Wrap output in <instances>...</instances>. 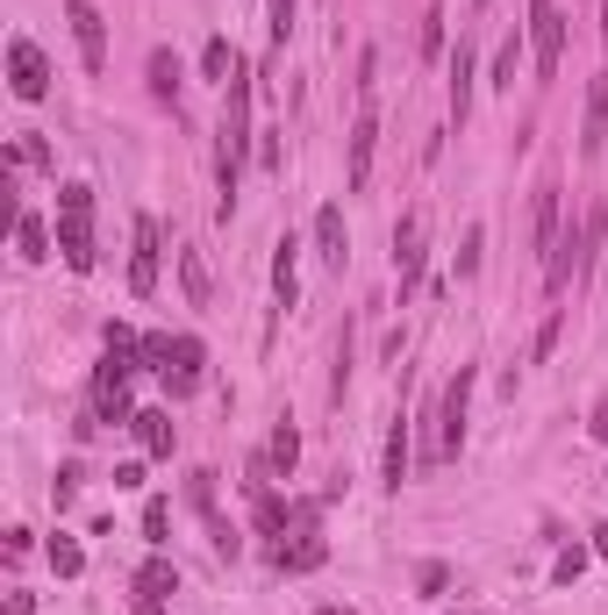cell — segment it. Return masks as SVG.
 Segmentation results:
<instances>
[{"instance_id":"30","label":"cell","mask_w":608,"mask_h":615,"mask_svg":"<svg viewBox=\"0 0 608 615\" xmlns=\"http://www.w3.org/2000/svg\"><path fill=\"white\" fill-rule=\"evenodd\" d=\"M480 251H486V230L473 222V230H465V244H459V279H473V273H480Z\"/></svg>"},{"instance_id":"33","label":"cell","mask_w":608,"mask_h":615,"mask_svg":"<svg viewBox=\"0 0 608 615\" xmlns=\"http://www.w3.org/2000/svg\"><path fill=\"white\" fill-rule=\"evenodd\" d=\"M258 165H265V172H280V129H265V137H258Z\"/></svg>"},{"instance_id":"12","label":"cell","mask_w":608,"mask_h":615,"mask_svg":"<svg viewBox=\"0 0 608 615\" xmlns=\"http://www.w3.org/2000/svg\"><path fill=\"white\" fill-rule=\"evenodd\" d=\"M394 279H401V294H416V279H422V215H401V230H394Z\"/></svg>"},{"instance_id":"35","label":"cell","mask_w":608,"mask_h":615,"mask_svg":"<svg viewBox=\"0 0 608 615\" xmlns=\"http://www.w3.org/2000/svg\"><path fill=\"white\" fill-rule=\"evenodd\" d=\"M587 430H595V444H608V401H595V423Z\"/></svg>"},{"instance_id":"25","label":"cell","mask_w":608,"mask_h":615,"mask_svg":"<svg viewBox=\"0 0 608 615\" xmlns=\"http://www.w3.org/2000/svg\"><path fill=\"white\" fill-rule=\"evenodd\" d=\"M179 279H187V301L201 308L208 301V258H201V251H179Z\"/></svg>"},{"instance_id":"18","label":"cell","mask_w":608,"mask_h":615,"mask_svg":"<svg viewBox=\"0 0 608 615\" xmlns=\"http://www.w3.org/2000/svg\"><path fill=\"white\" fill-rule=\"evenodd\" d=\"M473 108V43L459 36V57H451V123H465Z\"/></svg>"},{"instance_id":"37","label":"cell","mask_w":608,"mask_h":615,"mask_svg":"<svg viewBox=\"0 0 608 615\" xmlns=\"http://www.w3.org/2000/svg\"><path fill=\"white\" fill-rule=\"evenodd\" d=\"M315 615H358V608H337V602H323V608H315Z\"/></svg>"},{"instance_id":"11","label":"cell","mask_w":608,"mask_h":615,"mask_svg":"<svg viewBox=\"0 0 608 615\" xmlns=\"http://www.w3.org/2000/svg\"><path fill=\"white\" fill-rule=\"evenodd\" d=\"M608 151V72L587 79V115H580V158H601Z\"/></svg>"},{"instance_id":"23","label":"cell","mask_w":608,"mask_h":615,"mask_svg":"<svg viewBox=\"0 0 608 615\" xmlns=\"http://www.w3.org/2000/svg\"><path fill=\"white\" fill-rule=\"evenodd\" d=\"M150 94H158V100H179V57L165 51V43L150 51Z\"/></svg>"},{"instance_id":"1","label":"cell","mask_w":608,"mask_h":615,"mask_svg":"<svg viewBox=\"0 0 608 615\" xmlns=\"http://www.w3.org/2000/svg\"><path fill=\"white\" fill-rule=\"evenodd\" d=\"M222 94H230V115H222V222L237 215V179H243V158H251V94H258V79H251V65L237 72L230 86H222Z\"/></svg>"},{"instance_id":"9","label":"cell","mask_w":608,"mask_h":615,"mask_svg":"<svg viewBox=\"0 0 608 615\" xmlns=\"http://www.w3.org/2000/svg\"><path fill=\"white\" fill-rule=\"evenodd\" d=\"M65 22H72V43H80V65L101 72L108 65V22H101L94 0H65Z\"/></svg>"},{"instance_id":"16","label":"cell","mask_w":608,"mask_h":615,"mask_svg":"<svg viewBox=\"0 0 608 615\" xmlns=\"http://www.w3.org/2000/svg\"><path fill=\"white\" fill-rule=\"evenodd\" d=\"M294 265H301V244H294V236H280V244H272V294H280V308H294V294H301Z\"/></svg>"},{"instance_id":"27","label":"cell","mask_w":608,"mask_h":615,"mask_svg":"<svg viewBox=\"0 0 608 615\" xmlns=\"http://www.w3.org/2000/svg\"><path fill=\"white\" fill-rule=\"evenodd\" d=\"M451 14L444 8H430V14H422V57H444V43H451Z\"/></svg>"},{"instance_id":"39","label":"cell","mask_w":608,"mask_h":615,"mask_svg":"<svg viewBox=\"0 0 608 615\" xmlns=\"http://www.w3.org/2000/svg\"><path fill=\"white\" fill-rule=\"evenodd\" d=\"M473 8H486V0H473Z\"/></svg>"},{"instance_id":"15","label":"cell","mask_w":608,"mask_h":615,"mask_svg":"<svg viewBox=\"0 0 608 615\" xmlns=\"http://www.w3.org/2000/svg\"><path fill=\"white\" fill-rule=\"evenodd\" d=\"M373 144H379V115L373 108H365L358 115V123H352V179H344V187H365V179H373Z\"/></svg>"},{"instance_id":"3","label":"cell","mask_w":608,"mask_h":615,"mask_svg":"<svg viewBox=\"0 0 608 615\" xmlns=\"http://www.w3.org/2000/svg\"><path fill=\"white\" fill-rule=\"evenodd\" d=\"M57 258L72 273H94V187H57Z\"/></svg>"},{"instance_id":"19","label":"cell","mask_w":608,"mask_h":615,"mask_svg":"<svg viewBox=\"0 0 608 615\" xmlns=\"http://www.w3.org/2000/svg\"><path fill=\"white\" fill-rule=\"evenodd\" d=\"M201 72H208V79H216V86H230L237 72H243L237 43H230V36H208V43H201Z\"/></svg>"},{"instance_id":"26","label":"cell","mask_w":608,"mask_h":615,"mask_svg":"<svg viewBox=\"0 0 608 615\" xmlns=\"http://www.w3.org/2000/svg\"><path fill=\"white\" fill-rule=\"evenodd\" d=\"M51 573H57V580H80V573H86V551L72 544V537H51Z\"/></svg>"},{"instance_id":"36","label":"cell","mask_w":608,"mask_h":615,"mask_svg":"<svg viewBox=\"0 0 608 615\" xmlns=\"http://www.w3.org/2000/svg\"><path fill=\"white\" fill-rule=\"evenodd\" d=\"M595 559H608V522H595Z\"/></svg>"},{"instance_id":"17","label":"cell","mask_w":608,"mask_h":615,"mask_svg":"<svg viewBox=\"0 0 608 615\" xmlns=\"http://www.w3.org/2000/svg\"><path fill=\"white\" fill-rule=\"evenodd\" d=\"M136 444H144V452L150 458H172V415H165V409H136Z\"/></svg>"},{"instance_id":"6","label":"cell","mask_w":608,"mask_h":615,"mask_svg":"<svg viewBox=\"0 0 608 615\" xmlns=\"http://www.w3.org/2000/svg\"><path fill=\"white\" fill-rule=\"evenodd\" d=\"M473 380H480V372L459 365V380L444 386V409H437V458H459V444H465V409H473Z\"/></svg>"},{"instance_id":"31","label":"cell","mask_w":608,"mask_h":615,"mask_svg":"<svg viewBox=\"0 0 608 615\" xmlns=\"http://www.w3.org/2000/svg\"><path fill=\"white\" fill-rule=\"evenodd\" d=\"M416 587H422V594H444V587H451V565H437V559L416 565Z\"/></svg>"},{"instance_id":"21","label":"cell","mask_w":608,"mask_h":615,"mask_svg":"<svg viewBox=\"0 0 608 615\" xmlns=\"http://www.w3.org/2000/svg\"><path fill=\"white\" fill-rule=\"evenodd\" d=\"M558 236H566V230H558V187H537V251H544V258L558 251Z\"/></svg>"},{"instance_id":"8","label":"cell","mask_w":608,"mask_h":615,"mask_svg":"<svg viewBox=\"0 0 608 615\" xmlns=\"http://www.w3.org/2000/svg\"><path fill=\"white\" fill-rule=\"evenodd\" d=\"M8 86H14V100H43L51 94V57H43L29 36L8 43Z\"/></svg>"},{"instance_id":"2","label":"cell","mask_w":608,"mask_h":615,"mask_svg":"<svg viewBox=\"0 0 608 615\" xmlns=\"http://www.w3.org/2000/svg\"><path fill=\"white\" fill-rule=\"evenodd\" d=\"M601 236H608V208H601V201H587V208H580V230H566V236H558V251L544 258V287H552V294H566L573 279H587V273H595Z\"/></svg>"},{"instance_id":"10","label":"cell","mask_w":608,"mask_h":615,"mask_svg":"<svg viewBox=\"0 0 608 615\" xmlns=\"http://www.w3.org/2000/svg\"><path fill=\"white\" fill-rule=\"evenodd\" d=\"M323 559H329V544L315 537V508H308L301 530H294V544H272V565H280V573H315Z\"/></svg>"},{"instance_id":"22","label":"cell","mask_w":608,"mask_h":615,"mask_svg":"<svg viewBox=\"0 0 608 615\" xmlns=\"http://www.w3.org/2000/svg\"><path fill=\"white\" fill-rule=\"evenodd\" d=\"M294 458H301V430L294 423H280V430H272V444H265V465H272V473H294Z\"/></svg>"},{"instance_id":"34","label":"cell","mask_w":608,"mask_h":615,"mask_svg":"<svg viewBox=\"0 0 608 615\" xmlns=\"http://www.w3.org/2000/svg\"><path fill=\"white\" fill-rule=\"evenodd\" d=\"M558 329H566V322H558V315H552V322H544V329H537V343H530V358H552V343H558Z\"/></svg>"},{"instance_id":"7","label":"cell","mask_w":608,"mask_h":615,"mask_svg":"<svg viewBox=\"0 0 608 615\" xmlns=\"http://www.w3.org/2000/svg\"><path fill=\"white\" fill-rule=\"evenodd\" d=\"M530 43H537V79H558V57H566V14H558V0H530Z\"/></svg>"},{"instance_id":"24","label":"cell","mask_w":608,"mask_h":615,"mask_svg":"<svg viewBox=\"0 0 608 615\" xmlns=\"http://www.w3.org/2000/svg\"><path fill=\"white\" fill-rule=\"evenodd\" d=\"M515 72H523V36H501V51H494V86L501 94H515Z\"/></svg>"},{"instance_id":"28","label":"cell","mask_w":608,"mask_h":615,"mask_svg":"<svg viewBox=\"0 0 608 615\" xmlns=\"http://www.w3.org/2000/svg\"><path fill=\"white\" fill-rule=\"evenodd\" d=\"M587 559H595V551H587V544H573V551H558V565H552V580H558V587H573V580H580V573H587Z\"/></svg>"},{"instance_id":"29","label":"cell","mask_w":608,"mask_h":615,"mask_svg":"<svg viewBox=\"0 0 608 615\" xmlns=\"http://www.w3.org/2000/svg\"><path fill=\"white\" fill-rule=\"evenodd\" d=\"M165 530H172V501H144V537L165 551Z\"/></svg>"},{"instance_id":"4","label":"cell","mask_w":608,"mask_h":615,"mask_svg":"<svg viewBox=\"0 0 608 615\" xmlns=\"http://www.w3.org/2000/svg\"><path fill=\"white\" fill-rule=\"evenodd\" d=\"M201 365H208L201 337H150V372L165 380V394H172V401H187L193 386H201Z\"/></svg>"},{"instance_id":"14","label":"cell","mask_w":608,"mask_h":615,"mask_svg":"<svg viewBox=\"0 0 608 615\" xmlns=\"http://www.w3.org/2000/svg\"><path fill=\"white\" fill-rule=\"evenodd\" d=\"M315 251H323L329 265H344V258H352V230H344V208H337V201H323V208H315Z\"/></svg>"},{"instance_id":"13","label":"cell","mask_w":608,"mask_h":615,"mask_svg":"<svg viewBox=\"0 0 608 615\" xmlns=\"http://www.w3.org/2000/svg\"><path fill=\"white\" fill-rule=\"evenodd\" d=\"M408 465H416V452H408V415H394V430H387V458H379V487L401 494V487H408Z\"/></svg>"},{"instance_id":"5","label":"cell","mask_w":608,"mask_h":615,"mask_svg":"<svg viewBox=\"0 0 608 615\" xmlns=\"http://www.w3.org/2000/svg\"><path fill=\"white\" fill-rule=\"evenodd\" d=\"M158 265H165V230L158 215L129 222V294H158Z\"/></svg>"},{"instance_id":"38","label":"cell","mask_w":608,"mask_h":615,"mask_svg":"<svg viewBox=\"0 0 608 615\" xmlns=\"http://www.w3.org/2000/svg\"><path fill=\"white\" fill-rule=\"evenodd\" d=\"M601 43H608V0H601Z\"/></svg>"},{"instance_id":"20","label":"cell","mask_w":608,"mask_h":615,"mask_svg":"<svg viewBox=\"0 0 608 615\" xmlns=\"http://www.w3.org/2000/svg\"><path fill=\"white\" fill-rule=\"evenodd\" d=\"M14 251H22V265L51 258V230H43V215H14Z\"/></svg>"},{"instance_id":"32","label":"cell","mask_w":608,"mask_h":615,"mask_svg":"<svg viewBox=\"0 0 608 615\" xmlns=\"http://www.w3.org/2000/svg\"><path fill=\"white\" fill-rule=\"evenodd\" d=\"M265 8H272V43H286L294 36V0H265Z\"/></svg>"}]
</instances>
